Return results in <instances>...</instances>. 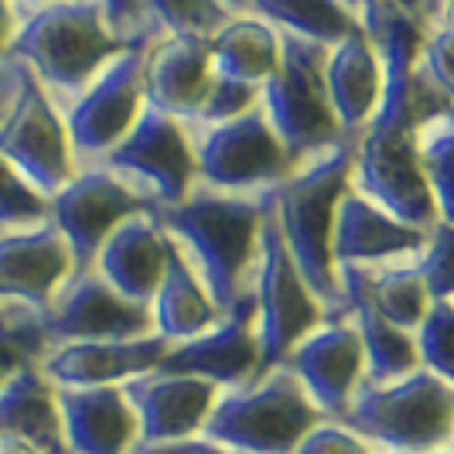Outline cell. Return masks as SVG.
Listing matches in <instances>:
<instances>
[{
  "label": "cell",
  "instance_id": "2e32d148",
  "mask_svg": "<svg viewBox=\"0 0 454 454\" xmlns=\"http://www.w3.org/2000/svg\"><path fill=\"white\" fill-rule=\"evenodd\" d=\"M280 365L294 372V380L325 420H341L356 389L365 383L363 341L348 318L325 321L304 341H297Z\"/></svg>",
  "mask_w": 454,
  "mask_h": 454
},
{
  "label": "cell",
  "instance_id": "e0dca14e",
  "mask_svg": "<svg viewBox=\"0 0 454 454\" xmlns=\"http://www.w3.org/2000/svg\"><path fill=\"white\" fill-rule=\"evenodd\" d=\"M223 389L192 380V376H171V372H147L123 383V396L134 407L137 431L144 444H168V441H188L202 437L205 420L215 407Z\"/></svg>",
  "mask_w": 454,
  "mask_h": 454
},
{
  "label": "cell",
  "instance_id": "74e56055",
  "mask_svg": "<svg viewBox=\"0 0 454 454\" xmlns=\"http://www.w3.org/2000/svg\"><path fill=\"white\" fill-rule=\"evenodd\" d=\"M294 454H380L365 437L345 427L339 420H321L315 431L308 434Z\"/></svg>",
  "mask_w": 454,
  "mask_h": 454
},
{
  "label": "cell",
  "instance_id": "3957f363",
  "mask_svg": "<svg viewBox=\"0 0 454 454\" xmlns=\"http://www.w3.org/2000/svg\"><path fill=\"white\" fill-rule=\"evenodd\" d=\"M352 160H356V137H345L332 151L294 168L277 188L267 192L284 247L332 321L345 318L339 273L332 260V232L341 199L352 188Z\"/></svg>",
  "mask_w": 454,
  "mask_h": 454
},
{
  "label": "cell",
  "instance_id": "8fae6325",
  "mask_svg": "<svg viewBox=\"0 0 454 454\" xmlns=\"http://www.w3.org/2000/svg\"><path fill=\"white\" fill-rule=\"evenodd\" d=\"M192 144L199 164V188L208 192L263 195L294 171L260 106L219 127L192 130Z\"/></svg>",
  "mask_w": 454,
  "mask_h": 454
},
{
  "label": "cell",
  "instance_id": "277c9868",
  "mask_svg": "<svg viewBox=\"0 0 454 454\" xmlns=\"http://www.w3.org/2000/svg\"><path fill=\"white\" fill-rule=\"evenodd\" d=\"M120 51L127 48L110 35L99 0H62L18 7V35L7 55L21 59L66 114Z\"/></svg>",
  "mask_w": 454,
  "mask_h": 454
},
{
  "label": "cell",
  "instance_id": "f546056e",
  "mask_svg": "<svg viewBox=\"0 0 454 454\" xmlns=\"http://www.w3.org/2000/svg\"><path fill=\"white\" fill-rule=\"evenodd\" d=\"M352 270L359 273V287L380 318H387L389 325L403 332H417V325L431 308V294L413 260H396V263H383L372 270H359V267Z\"/></svg>",
  "mask_w": 454,
  "mask_h": 454
},
{
  "label": "cell",
  "instance_id": "30bf717a",
  "mask_svg": "<svg viewBox=\"0 0 454 454\" xmlns=\"http://www.w3.org/2000/svg\"><path fill=\"white\" fill-rule=\"evenodd\" d=\"M92 168L110 171L154 208L182 205L199 188L192 130L182 120L158 114L151 106L140 114L134 130Z\"/></svg>",
  "mask_w": 454,
  "mask_h": 454
},
{
  "label": "cell",
  "instance_id": "f6af8a7d",
  "mask_svg": "<svg viewBox=\"0 0 454 454\" xmlns=\"http://www.w3.org/2000/svg\"><path fill=\"white\" fill-rule=\"evenodd\" d=\"M427 454H451V451H427Z\"/></svg>",
  "mask_w": 454,
  "mask_h": 454
},
{
  "label": "cell",
  "instance_id": "d6986e66",
  "mask_svg": "<svg viewBox=\"0 0 454 454\" xmlns=\"http://www.w3.org/2000/svg\"><path fill=\"white\" fill-rule=\"evenodd\" d=\"M72 277V253L51 223L0 232V301L48 311Z\"/></svg>",
  "mask_w": 454,
  "mask_h": 454
},
{
  "label": "cell",
  "instance_id": "60d3db41",
  "mask_svg": "<svg viewBox=\"0 0 454 454\" xmlns=\"http://www.w3.org/2000/svg\"><path fill=\"white\" fill-rule=\"evenodd\" d=\"M14 35H18V7L14 4H0V59L11 51Z\"/></svg>",
  "mask_w": 454,
  "mask_h": 454
},
{
  "label": "cell",
  "instance_id": "52a82bcc",
  "mask_svg": "<svg viewBox=\"0 0 454 454\" xmlns=\"http://www.w3.org/2000/svg\"><path fill=\"white\" fill-rule=\"evenodd\" d=\"M321 420L294 372L273 365L247 387L219 393L202 437L236 454H294Z\"/></svg>",
  "mask_w": 454,
  "mask_h": 454
},
{
  "label": "cell",
  "instance_id": "603a6c76",
  "mask_svg": "<svg viewBox=\"0 0 454 454\" xmlns=\"http://www.w3.org/2000/svg\"><path fill=\"white\" fill-rule=\"evenodd\" d=\"M68 454H130L140 441L123 387L55 389Z\"/></svg>",
  "mask_w": 454,
  "mask_h": 454
},
{
  "label": "cell",
  "instance_id": "ac0fdd59",
  "mask_svg": "<svg viewBox=\"0 0 454 454\" xmlns=\"http://www.w3.org/2000/svg\"><path fill=\"white\" fill-rule=\"evenodd\" d=\"M168 348L171 345L158 335L130 341H68L48 352L38 372L55 389L123 387L137 376L158 372Z\"/></svg>",
  "mask_w": 454,
  "mask_h": 454
},
{
  "label": "cell",
  "instance_id": "4316f807",
  "mask_svg": "<svg viewBox=\"0 0 454 454\" xmlns=\"http://www.w3.org/2000/svg\"><path fill=\"white\" fill-rule=\"evenodd\" d=\"M0 434L24 437L42 454H68L59 413V393L38 372V365L21 369L0 389Z\"/></svg>",
  "mask_w": 454,
  "mask_h": 454
},
{
  "label": "cell",
  "instance_id": "6da1fadb",
  "mask_svg": "<svg viewBox=\"0 0 454 454\" xmlns=\"http://www.w3.org/2000/svg\"><path fill=\"white\" fill-rule=\"evenodd\" d=\"M431 14L434 7L413 4H359V21L383 59V96L365 130L356 137L352 160V188L403 226L424 232L437 223V212L417 158L420 127L410 103V75Z\"/></svg>",
  "mask_w": 454,
  "mask_h": 454
},
{
  "label": "cell",
  "instance_id": "ee69618b",
  "mask_svg": "<svg viewBox=\"0 0 454 454\" xmlns=\"http://www.w3.org/2000/svg\"><path fill=\"white\" fill-rule=\"evenodd\" d=\"M448 451H451V454H454V434H451V444H448Z\"/></svg>",
  "mask_w": 454,
  "mask_h": 454
},
{
  "label": "cell",
  "instance_id": "f1b7e54d",
  "mask_svg": "<svg viewBox=\"0 0 454 454\" xmlns=\"http://www.w3.org/2000/svg\"><path fill=\"white\" fill-rule=\"evenodd\" d=\"M243 11L273 24L277 31L297 35L321 48H335L363 27L359 4H339V0H253L243 4Z\"/></svg>",
  "mask_w": 454,
  "mask_h": 454
},
{
  "label": "cell",
  "instance_id": "7c38bea8",
  "mask_svg": "<svg viewBox=\"0 0 454 454\" xmlns=\"http://www.w3.org/2000/svg\"><path fill=\"white\" fill-rule=\"evenodd\" d=\"M147 48L151 45L120 51L114 62L86 86V92L62 114L66 116L68 144H72V154H75L79 168L99 164L123 137L134 130L140 114L147 110V99H144Z\"/></svg>",
  "mask_w": 454,
  "mask_h": 454
},
{
  "label": "cell",
  "instance_id": "5bb4252c",
  "mask_svg": "<svg viewBox=\"0 0 454 454\" xmlns=\"http://www.w3.org/2000/svg\"><path fill=\"white\" fill-rule=\"evenodd\" d=\"M48 345L68 341H130L154 335L151 308L120 297L96 270L72 273L45 311ZM48 348V352H51Z\"/></svg>",
  "mask_w": 454,
  "mask_h": 454
},
{
  "label": "cell",
  "instance_id": "f35d334b",
  "mask_svg": "<svg viewBox=\"0 0 454 454\" xmlns=\"http://www.w3.org/2000/svg\"><path fill=\"white\" fill-rule=\"evenodd\" d=\"M130 454H236V451H229V448L208 441V437H188V441H168V444H144V441H137Z\"/></svg>",
  "mask_w": 454,
  "mask_h": 454
},
{
  "label": "cell",
  "instance_id": "4fadbf2b",
  "mask_svg": "<svg viewBox=\"0 0 454 454\" xmlns=\"http://www.w3.org/2000/svg\"><path fill=\"white\" fill-rule=\"evenodd\" d=\"M140 212H154V205L103 168H79L72 182L48 199V223L66 239L72 273L92 270L103 243Z\"/></svg>",
  "mask_w": 454,
  "mask_h": 454
},
{
  "label": "cell",
  "instance_id": "83f0119b",
  "mask_svg": "<svg viewBox=\"0 0 454 454\" xmlns=\"http://www.w3.org/2000/svg\"><path fill=\"white\" fill-rule=\"evenodd\" d=\"M208 59H212L215 79H229V82H243V86L260 90L277 72L280 35L273 24L260 21L250 11L236 7L232 21L208 42Z\"/></svg>",
  "mask_w": 454,
  "mask_h": 454
},
{
  "label": "cell",
  "instance_id": "cb8c5ba5",
  "mask_svg": "<svg viewBox=\"0 0 454 454\" xmlns=\"http://www.w3.org/2000/svg\"><path fill=\"white\" fill-rule=\"evenodd\" d=\"M325 82H328V99L341 134L359 137L383 96V59L369 42L365 27L348 35L335 48H328Z\"/></svg>",
  "mask_w": 454,
  "mask_h": 454
},
{
  "label": "cell",
  "instance_id": "484cf974",
  "mask_svg": "<svg viewBox=\"0 0 454 454\" xmlns=\"http://www.w3.org/2000/svg\"><path fill=\"white\" fill-rule=\"evenodd\" d=\"M151 321H154V335L168 345H182L205 335L208 328H215L223 315L212 304L208 291L202 287L199 273L188 267L178 247H171L168 256V270L160 280L158 294L151 301Z\"/></svg>",
  "mask_w": 454,
  "mask_h": 454
},
{
  "label": "cell",
  "instance_id": "44dd1931",
  "mask_svg": "<svg viewBox=\"0 0 454 454\" xmlns=\"http://www.w3.org/2000/svg\"><path fill=\"white\" fill-rule=\"evenodd\" d=\"M171 247L175 243L160 229L154 212H140L134 219H127L103 243L92 270L99 273L116 294L127 297L130 304L151 308L160 280H164V270H168Z\"/></svg>",
  "mask_w": 454,
  "mask_h": 454
},
{
  "label": "cell",
  "instance_id": "9c48e42d",
  "mask_svg": "<svg viewBox=\"0 0 454 454\" xmlns=\"http://www.w3.org/2000/svg\"><path fill=\"white\" fill-rule=\"evenodd\" d=\"M250 294L256 304V339L263 356L260 376L284 363L297 341H304L315 328L332 321L318 304V297L311 294V287L304 284V277L297 273L294 260L284 247V236L277 229L270 202L260 223V253L253 267Z\"/></svg>",
  "mask_w": 454,
  "mask_h": 454
},
{
  "label": "cell",
  "instance_id": "ffe728a7",
  "mask_svg": "<svg viewBox=\"0 0 454 454\" xmlns=\"http://www.w3.org/2000/svg\"><path fill=\"white\" fill-rule=\"evenodd\" d=\"M424 239H427L424 229L403 226L380 205L363 199L356 188H348L335 215V232H332L335 273L345 267L372 270V267L396 263V260H413L424 247Z\"/></svg>",
  "mask_w": 454,
  "mask_h": 454
},
{
  "label": "cell",
  "instance_id": "8d00e7d4",
  "mask_svg": "<svg viewBox=\"0 0 454 454\" xmlns=\"http://www.w3.org/2000/svg\"><path fill=\"white\" fill-rule=\"evenodd\" d=\"M260 106V90L256 86H243V82H229V79H215L212 90L205 96L202 110L195 114V120L188 123L192 130H202V127H219L229 123L236 116L250 114Z\"/></svg>",
  "mask_w": 454,
  "mask_h": 454
},
{
  "label": "cell",
  "instance_id": "9a60e30c",
  "mask_svg": "<svg viewBox=\"0 0 454 454\" xmlns=\"http://www.w3.org/2000/svg\"><path fill=\"white\" fill-rule=\"evenodd\" d=\"M260 365L263 356L256 339V304L253 294H243L215 328H208L199 339L171 345L160 363V372L205 380L226 393L260 380Z\"/></svg>",
  "mask_w": 454,
  "mask_h": 454
},
{
  "label": "cell",
  "instance_id": "ab89813d",
  "mask_svg": "<svg viewBox=\"0 0 454 454\" xmlns=\"http://www.w3.org/2000/svg\"><path fill=\"white\" fill-rule=\"evenodd\" d=\"M27 365H31V363L24 359L14 345H7V341L0 339V389L7 387V383H11V380L21 372V369H27Z\"/></svg>",
  "mask_w": 454,
  "mask_h": 454
},
{
  "label": "cell",
  "instance_id": "8992f818",
  "mask_svg": "<svg viewBox=\"0 0 454 454\" xmlns=\"http://www.w3.org/2000/svg\"><path fill=\"white\" fill-rule=\"evenodd\" d=\"M339 424L380 454L448 451L454 434V387L417 369L396 383H363Z\"/></svg>",
  "mask_w": 454,
  "mask_h": 454
},
{
  "label": "cell",
  "instance_id": "7a4b0ae2",
  "mask_svg": "<svg viewBox=\"0 0 454 454\" xmlns=\"http://www.w3.org/2000/svg\"><path fill=\"white\" fill-rule=\"evenodd\" d=\"M263 208L267 192L223 195L208 188H195L182 205L154 208V219L199 273L219 315H229L239 297L250 294Z\"/></svg>",
  "mask_w": 454,
  "mask_h": 454
},
{
  "label": "cell",
  "instance_id": "d6a6232c",
  "mask_svg": "<svg viewBox=\"0 0 454 454\" xmlns=\"http://www.w3.org/2000/svg\"><path fill=\"white\" fill-rule=\"evenodd\" d=\"M420 369L454 387V301H431L424 321L413 332Z\"/></svg>",
  "mask_w": 454,
  "mask_h": 454
},
{
  "label": "cell",
  "instance_id": "836d02e7",
  "mask_svg": "<svg viewBox=\"0 0 454 454\" xmlns=\"http://www.w3.org/2000/svg\"><path fill=\"white\" fill-rule=\"evenodd\" d=\"M48 223V199L35 192L14 164L0 158V232H18Z\"/></svg>",
  "mask_w": 454,
  "mask_h": 454
},
{
  "label": "cell",
  "instance_id": "e575fe53",
  "mask_svg": "<svg viewBox=\"0 0 454 454\" xmlns=\"http://www.w3.org/2000/svg\"><path fill=\"white\" fill-rule=\"evenodd\" d=\"M413 263L431 301H454V226L434 223Z\"/></svg>",
  "mask_w": 454,
  "mask_h": 454
},
{
  "label": "cell",
  "instance_id": "d4e9b609",
  "mask_svg": "<svg viewBox=\"0 0 454 454\" xmlns=\"http://www.w3.org/2000/svg\"><path fill=\"white\" fill-rule=\"evenodd\" d=\"M339 291L345 301V318L356 325L359 341H363L365 383L383 387V383H396L410 372H417L420 359H417L413 332H403L372 311V304L365 301L363 287H359V273L352 267L339 270Z\"/></svg>",
  "mask_w": 454,
  "mask_h": 454
},
{
  "label": "cell",
  "instance_id": "d590c367",
  "mask_svg": "<svg viewBox=\"0 0 454 454\" xmlns=\"http://www.w3.org/2000/svg\"><path fill=\"white\" fill-rule=\"evenodd\" d=\"M413 68L448 106H454V31L431 27L424 35V42H420Z\"/></svg>",
  "mask_w": 454,
  "mask_h": 454
},
{
  "label": "cell",
  "instance_id": "5b68a950",
  "mask_svg": "<svg viewBox=\"0 0 454 454\" xmlns=\"http://www.w3.org/2000/svg\"><path fill=\"white\" fill-rule=\"evenodd\" d=\"M0 158L14 164L38 195H59L79 171L66 116L21 59H0Z\"/></svg>",
  "mask_w": 454,
  "mask_h": 454
},
{
  "label": "cell",
  "instance_id": "ba28073f",
  "mask_svg": "<svg viewBox=\"0 0 454 454\" xmlns=\"http://www.w3.org/2000/svg\"><path fill=\"white\" fill-rule=\"evenodd\" d=\"M280 35L277 72L260 86V110L270 120L273 134L284 144L291 168L321 158L345 140L325 82L328 48L304 42L297 35Z\"/></svg>",
  "mask_w": 454,
  "mask_h": 454
},
{
  "label": "cell",
  "instance_id": "7402d4cb",
  "mask_svg": "<svg viewBox=\"0 0 454 454\" xmlns=\"http://www.w3.org/2000/svg\"><path fill=\"white\" fill-rule=\"evenodd\" d=\"M215 82L208 42L195 38H160L147 48L144 62V99L151 110L182 120L184 127L202 110Z\"/></svg>",
  "mask_w": 454,
  "mask_h": 454
},
{
  "label": "cell",
  "instance_id": "1f68e13d",
  "mask_svg": "<svg viewBox=\"0 0 454 454\" xmlns=\"http://www.w3.org/2000/svg\"><path fill=\"white\" fill-rule=\"evenodd\" d=\"M147 11L158 21L160 38H195V42H212L236 14L232 4L219 0H147Z\"/></svg>",
  "mask_w": 454,
  "mask_h": 454
},
{
  "label": "cell",
  "instance_id": "7bdbcfd3",
  "mask_svg": "<svg viewBox=\"0 0 454 454\" xmlns=\"http://www.w3.org/2000/svg\"><path fill=\"white\" fill-rule=\"evenodd\" d=\"M431 27H448V31H454V4H434Z\"/></svg>",
  "mask_w": 454,
  "mask_h": 454
},
{
  "label": "cell",
  "instance_id": "4dcf8cb0",
  "mask_svg": "<svg viewBox=\"0 0 454 454\" xmlns=\"http://www.w3.org/2000/svg\"><path fill=\"white\" fill-rule=\"evenodd\" d=\"M417 158L437 223L454 226V110L434 116L417 130Z\"/></svg>",
  "mask_w": 454,
  "mask_h": 454
},
{
  "label": "cell",
  "instance_id": "b9f144b4",
  "mask_svg": "<svg viewBox=\"0 0 454 454\" xmlns=\"http://www.w3.org/2000/svg\"><path fill=\"white\" fill-rule=\"evenodd\" d=\"M0 454H42L35 444H27L24 437H14V434H0Z\"/></svg>",
  "mask_w": 454,
  "mask_h": 454
}]
</instances>
